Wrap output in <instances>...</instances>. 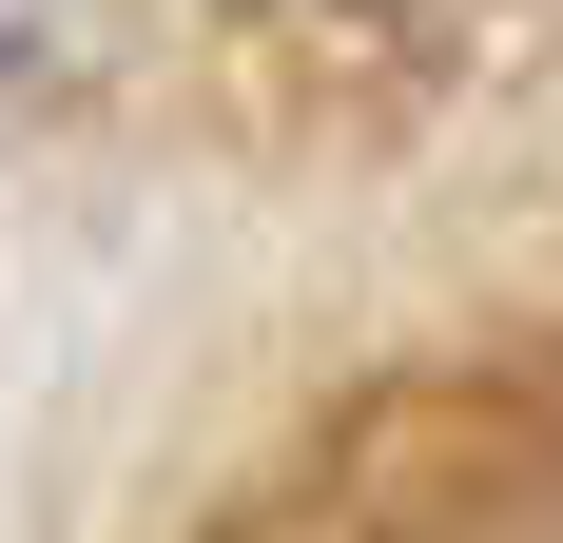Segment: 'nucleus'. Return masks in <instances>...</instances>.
I'll return each instance as SVG.
<instances>
[{
	"instance_id": "nucleus-1",
	"label": "nucleus",
	"mask_w": 563,
	"mask_h": 543,
	"mask_svg": "<svg viewBox=\"0 0 563 543\" xmlns=\"http://www.w3.org/2000/svg\"><path fill=\"white\" fill-rule=\"evenodd\" d=\"M311 20H389V0H311Z\"/></svg>"
}]
</instances>
